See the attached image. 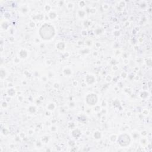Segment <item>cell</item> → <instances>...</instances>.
Segmentation results:
<instances>
[{
  "label": "cell",
  "mask_w": 152,
  "mask_h": 152,
  "mask_svg": "<svg viewBox=\"0 0 152 152\" xmlns=\"http://www.w3.org/2000/svg\"><path fill=\"white\" fill-rule=\"evenodd\" d=\"M130 137L126 134L122 135L119 137L118 139V142L121 146H127L130 143Z\"/></svg>",
  "instance_id": "obj_1"
}]
</instances>
